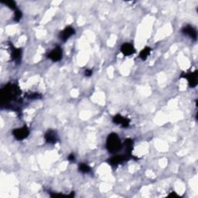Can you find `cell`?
<instances>
[{
  "instance_id": "cell-1",
  "label": "cell",
  "mask_w": 198,
  "mask_h": 198,
  "mask_svg": "<svg viewBox=\"0 0 198 198\" xmlns=\"http://www.w3.org/2000/svg\"><path fill=\"white\" fill-rule=\"evenodd\" d=\"M19 95V88L16 85L9 84L6 85L1 90V100L2 105L4 103L7 104L13 99L17 98Z\"/></svg>"
},
{
  "instance_id": "cell-2",
  "label": "cell",
  "mask_w": 198,
  "mask_h": 198,
  "mask_svg": "<svg viewBox=\"0 0 198 198\" xmlns=\"http://www.w3.org/2000/svg\"><path fill=\"white\" fill-rule=\"evenodd\" d=\"M122 145L121 140L116 133H111L107 138L106 148L111 153H115L120 151Z\"/></svg>"
},
{
  "instance_id": "cell-3",
  "label": "cell",
  "mask_w": 198,
  "mask_h": 198,
  "mask_svg": "<svg viewBox=\"0 0 198 198\" xmlns=\"http://www.w3.org/2000/svg\"><path fill=\"white\" fill-rule=\"evenodd\" d=\"M13 134L17 140H23L29 136V132L27 127L23 126L22 128H16V129L13 130Z\"/></svg>"
},
{
  "instance_id": "cell-4",
  "label": "cell",
  "mask_w": 198,
  "mask_h": 198,
  "mask_svg": "<svg viewBox=\"0 0 198 198\" xmlns=\"http://www.w3.org/2000/svg\"><path fill=\"white\" fill-rule=\"evenodd\" d=\"M74 34H75V29L74 28H72L71 26H67V27H66L64 30H62L60 33L59 37H60V39L61 40L66 41L71 37V36H73Z\"/></svg>"
},
{
  "instance_id": "cell-5",
  "label": "cell",
  "mask_w": 198,
  "mask_h": 198,
  "mask_svg": "<svg viewBox=\"0 0 198 198\" xmlns=\"http://www.w3.org/2000/svg\"><path fill=\"white\" fill-rule=\"evenodd\" d=\"M183 77H185L188 80V83L190 87H194L197 85V71L192 72V73L186 74V75H182Z\"/></svg>"
},
{
  "instance_id": "cell-6",
  "label": "cell",
  "mask_w": 198,
  "mask_h": 198,
  "mask_svg": "<svg viewBox=\"0 0 198 198\" xmlns=\"http://www.w3.org/2000/svg\"><path fill=\"white\" fill-rule=\"evenodd\" d=\"M62 50L60 47H57L56 48H54L49 54L48 57L50 60H52L53 61H58L60 59L62 58Z\"/></svg>"
},
{
  "instance_id": "cell-7",
  "label": "cell",
  "mask_w": 198,
  "mask_h": 198,
  "mask_svg": "<svg viewBox=\"0 0 198 198\" xmlns=\"http://www.w3.org/2000/svg\"><path fill=\"white\" fill-rule=\"evenodd\" d=\"M44 138H45V140L47 143H51V144H54V143H56L57 142V133L54 131H53V130H48L46 133Z\"/></svg>"
},
{
  "instance_id": "cell-8",
  "label": "cell",
  "mask_w": 198,
  "mask_h": 198,
  "mask_svg": "<svg viewBox=\"0 0 198 198\" xmlns=\"http://www.w3.org/2000/svg\"><path fill=\"white\" fill-rule=\"evenodd\" d=\"M122 53L125 56H130L135 53V48L129 43H125L121 47Z\"/></svg>"
},
{
  "instance_id": "cell-9",
  "label": "cell",
  "mask_w": 198,
  "mask_h": 198,
  "mask_svg": "<svg viewBox=\"0 0 198 198\" xmlns=\"http://www.w3.org/2000/svg\"><path fill=\"white\" fill-rule=\"evenodd\" d=\"M182 32L184 33L185 35L189 36V37L190 38H192V39H197V31H196V29H194V27H192V26H185V27L182 29Z\"/></svg>"
},
{
  "instance_id": "cell-10",
  "label": "cell",
  "mask_w": 198,
  "mask_h": 198,
  "mask_svg": "<svg viewBox=\"0 0 198 198\" xmlns=\"http://www.w3.org/2000/svg\"><path fill=\"white\" fill-rule=\"evenodd\" d=\"M128 156H115L113 157H112L111 159L108 160L109 163L111 165H113V166H115V165H118L120 163H122V162H124L125 160H127L128 159Z\"/></svg>"
},
{
  "instance_id": "cell-11",
  "label": "cell",
  "mask_w": 198,
  "mask_h": 198,
  "mask_svg": "<svg viewBox=\"0 0 198 198\" xmlns=\"http://www.w3.org/2000/svg\"><path fill=\"white\" fill-rule=\"evenodd\" d=\"M124 145H125V150H126L127 156H131V152H132V150H133V140L130 139V138H127V139L125 141Z\"/></svg>"
},
{
  "instance_id": "cell-12",
  "label": "cell",
  "mask_w": 198,
  "mask_h": 198,
  "mask_svg": "<svg viewBox=\"0 0 198 198\" xmlns=\"http://www.w3.org/2000/svg\"><path fill=\"white\" fill-rule=\"evenodd\" d=\"M21 54H22V52H21L20 49H15L13 52V59L14 60H16V62L20 61L21 59Z\"/></svg>"
},
{
  "instance_id": "cell-13",
  "label": "cell",
  "mask_w": 198,
  "mask_h": 198,
  "mask_svg": "<svg viewBox=\"0 0 198 198\" xmlns=\"http://www.w3.org/2000/svg\"><path fill=\"white\" fill-rule=\"evenodd\" d=\"M150 52H151V49L149 47H146L145 49H143V50L140 52L139 57L142 60H146L148 57V56L149 55Z\"/></svg>"
},
{
  "instance_id": "cell-14",
  "label": "cell",
  "mask_w": 198,
  "mask_h": 198,
  "mask_svg": "<svg viewBox=\"0 0 198 198\" xmlns=\"http://www.w3.org/2000/svg\"><path fill=\"white\" fill-rule=\"evenodd\" d=\"M79 170L82 173H89L91 171V167L85 163H81L79 165Z\"/></svg>"
},
{
  "instance_id": "cell-15",
  "label": "cell",
  "mask_w": 198,
  "mask_h": 198,
  "mask_svg": "<svg viewBox=\"0 0 198 198\" xmlns=\"http://www.w3.org/2000/svg\"><path fill=\"white\" fill-rule=\"evenodd\" d=\"M124 118H125V117L122 116V115H116L113 118V122L115 124H122V121L124 119Z\"/></svg>"
},
{
  "instance_id": "cell-16",
  "label": "cell",
  "mask_w": 198,
  "mask_h": 198,
  "mask_svg": "<svg viewBox=\"0 0 198 198\" xmlns=\"http://www.w3.org/2000/svg\"><path fill=\"white\" fill-rule=\"evenodd\" d=\"M3 3H5L6 5H7V6H9V8H11V9H15V10L16 9V5L14 1H6V2H3Z\"/></svg>"
},
{
  "instance_id": "cell-17",
  "label": "cell",
  "mask_w": 198,
  "mask_h": 198,
  "mask_svg": "<svg viewBox=\"0 0 198 198\" xmlns=\"http://www.w3.org/2000/svg\"><path fill=\"white\" fill-rule=\"evenodd\" d=\"M22 17V13L19 9H16L15 10V15H14V19L16 21H19V19Z\"/></svg>"
},
{
  "instance_id": "cell-18",
  "label": "cell",
  "mask_w": 198,
  "mask_h": 198,
  "mask_svg": "<svg viewBox=\"0 0 198 198\" xmlns=\"http://www.w3.org/2000/svg\"><path fill=\"white\" fill-rule=\"evenodd\" d=\"M27 97L30 99H39L42 98V95H39V93H31Z\"/></svg>"
},
{
  "instance_id": "cell-19",
  "label": "cell",
  "mask_w": 198,
  "mask_h": 198,
  "mask_svg": "<svg viewBox=\"0 0 198 198\" xmlns=\"http://www.w3.org/2000/svg\"><path fill=\"white\" fill-rule=\"evenodd\" d=\"M85 75L87 76V77H90L91 75L92 74V70H89V69H87L86 70H85Z\"/></svg>"
},
{
  "instance_id": "cell-20",
  "label": "cell",
  "mask_w": 198,
  "mask_h": 198,
  "mask_svg": "<svg viewBox=\"0 0 198 198\" xmlns=\"http://www.w3.org/2000/svg\"><path fill=\"white\" fill-rule=\"evenodd\" d=\"M68 159L70 161H74V159H75V156H74V154H70V155H69V156H68Z\"/></svg>"
}]
</instances>
